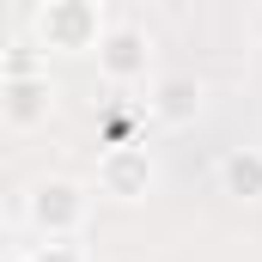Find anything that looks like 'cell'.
I'll return each mask as SVG.
<instances>
[{
    "instance_id": "cell-1",
    "label": "cell",
    "mask_w": 262,
    "mask_h": 262,
    "mask_svg": "<svg viewBox=\"0 0 262 262\" xmlns=\"http://www.w3.org/2000/svg\"><path fill=\"white\" fill-rule=\"evenodd\" d=\"M25 220L43 244H79L85 220H92V183L79 177H37L25 195Z\"/></svg>"
},
{
    "instance_id": "cell-2",
    "label": "cell",
    "mask_w": 262,
    "mask_h": 262,
    "mask_svg": "<svg viewBox=\"0 0 262 262\" xmlns=\"http://www.w3.org/2000/svg\"><path fill=\"white\" fill-rule=\"evenodd\" d=\"M104 6H92V0H43L37 12H31V31H37V43L43 49H55V55H92L98 49V37H104Z\"/></svg>"
},
{
    "instance_id": "cell-3",
    "label": "cell",
    "mask_w": 262,
    "mask_h": 262,
    "mask_svg": "<svg viewBox=\"0 0 262 262\" xmlns=\"http://www.w3.org/2000/svg\"><path fill=\"white\" fill-rule=\"evenodd\" d=\"M92 189H98L104 201H116V207H134V201H146L152 189H159V159H152L140 140H116V146L98 152Z\"/></svg>"
},
{
    "instance_id": "cell-4",
    "label": "cell",
    "mask_w": 262,
    "mask_h": 262,
    "mask_svg": "<svg viewBox=\"0 0 262 262\" xmlns=\"http://www.w3.org/2000/svg\"><path fill=\"white\" fill-rule=\"evenodd\" d=\"M92 55H98V73H104L110 85H140V79L152 73V37H146V25H134V18H110Z\"/></svg>"
},
{
    "instance_id": "cell-5",
    "label": "cell",
    "mask_w": 262,
    "mask_h": 262,
    "mask_svg": "<svg viewBox=\"0 0 262 262\" xmlns=\"http://www.w3.org/2000/svg\"><path fill=\"white\" fill-rule=\"evenodd\" d=\"M55 116V79L43 73H0V122L6 128H43Z\"/></svg>"
},
{
    "instance_id": "cell-6",
    "label": "cell",
    "mask_w": 262,
    "mask_h": 262,
    "mask_svg": "<svg viewBox=\"0 0 262 262\" xmlns=\"http://www.w3.org/2000/svg\"><path fill=\"white\" fill-rule=\"evenodd\" d=\"M146 116L159 128H189L201 116V79L195 73H152L146 85Z\"/></svg>"
},
{
    "instance_id": "cell-7",
    "label": "cell",
    "mask_w": 262,
    "mask_h": 262,
    "mask_svg": "<svg viewBox=\"0 0 262 262\" xmlns=\"http://www.w3.org/2000/svg\"><path fill=\"white\" fill-rule=\"evenodd\" d=\"M220 189L232 201H262V146H232L220 159Z\"/></svg>"
},
{
    "instance_id": "cell-8",
    "label": "cell",
    "mask_w": 262,
    "mask_h": 262,
    "mask_svg": "<svg viewBox=\"0 0 262 262\" xmlns=\"http://www.w3.org/2000/svg\"><path fill=\"white\" fill-rule=\"evenodd\" d=\"M18 262H92V256H85L79 244H43V238H37V244H31Z\"/></svg>"
}]
</instances>
